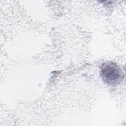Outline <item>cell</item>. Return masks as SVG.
<instances>
[{"label":"cell","instance_id":"obj_1","mask_svg":"<svg viewBox=\"0 0 126 126\" xmlns=\"http://www.w3.org/2000/svg\"><path fill=\"white\" fill-rule=\"evenodd\" d=\"M100 73L103 81L112 86L118 84L123 75L120 68L116 63L113 62L104 63L101 66Z\"/></svg>","mask_w":126,"mask_h":126}]
</instances>
